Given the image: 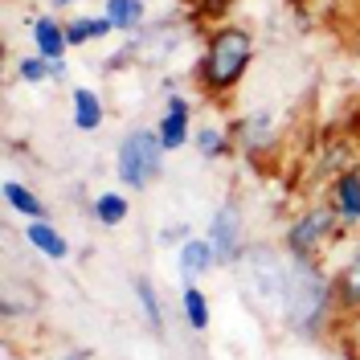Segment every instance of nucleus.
Wrapping results in <instances>:
<instances>
[{
	"label": "nucleus",
	"mask_w": 360,
	"mask_h": 360,
	"mask_svg": "<svg viewBox=\"0 0 360 360\" xmlns=\"http://www.w3.org/2000/svg\"><path fill=\"white\" fill-rule=\"evenodd\" d=\"M291 258V274H287V303H283V319L299 336H319L328 328V319L340 315L336 307V278L323 274L319 258L311 254H287Z\"/></svg>",
	"instance_id": "f257e3e1"
},
{
	"label": "nucleus",
	"mask_w": 360,
	"mask_h": 360,
	"mask_svg": "<svg viewBox=\"0 0 360 360\" xmlns=\"http://www.w3.org/2000/svg\"><path fill=\"white\" fill-rule=\"evenodd\" d=\"M250 62H254V33L246 25H217L205 41V58L197 66V82L205 94H233L238 82L246 78Z\"/></svg>",
	"instance_id": "f03ea898"
},
{
	"label": "nucleus",
	"mask_w": 360,
	"mask_h": 360,
	"mask_svg": "<svg viewBox=\"0 0 360 360\" xmlns=\"http://www.w3.org/2000/svg\"><path fill=\"white\" fill-rule=\"evenodd\" d=\"M160 172H164V143H160V135L152 127H131V131L123 135L119 152H115V176L139 193Z\"/></svg>",
	"instance_id": "7ed1b4c3"
},
{
	"label": "nucleus",
	"mask_w": 360,
	"mask_h": 360,
	"mask_svg": "<svg viewBox=\"0 0 360 360\" xmlns=\"http://www.w3.org/2000/svg\"><path fill=\"white\" fill-rule=\"evenodd\" d=\"M242 266H250V291L266 311L283 315L287 303V274H291V258L287 250H270V246H246V254L238 258Z\"/></svg>",
	"instance_id": "20e7f679"
},
{
	"label": "nucleus",
	"mask_w": 360,
	"mask_h": 360,
	"mask_svg": "<svg viewBox=\"0 0 360 360\" xmlns=\"http://www.w3.org/2000/svg\"><path fill=\"white\" fill-rule=\"evenodd\" d=\"M340 229V213L332 201H315L307 205L291 225H287V233H283V250L287 254H319L323 242H332Z\"/></svg>",
	"instance_id": "39448f33"
},
{
	"label": "nucleus",
	"mask_w": 360,
	"mask_h": 360,
	"mask_svg": "<svg viewBox=\"0 0 360 360\" xmlns=\"http://www.w3.org/2000/svg\"><path fill=\"white\" fill-rule=\"evenodd\" d=\"M209 246L217 254V266L225 262H238L242 254H246V238H242V213H238V201H225L217 205V213H213V221H209Z\"/></svg>",
	"instance_id": "423d86ee"
},
{
	"label": "nucleus",
	"mask_w": 360,
	"mask_h": 360,
	"mask_svg": "<svg viewBox=\"0 0 360 360\" xmlns=\"http://www.w3.org/2000/svg\"><path fill=\"white\" fill-rule=\"evenodd\" d=\"M156 135H160V143H164V152H180L188 143V135H193V103L184 94H176V90L168 94Z\"/></svg>",
	"instance_id": "0eeeda50"
},
{
	"label": "nucleus",
	"mask_w": 360,
	"mask_h": 360,
	"mask_svg": "<svg viewBox=\"0 0 360 360\" xmlns=\"http://www.w3.org/2000/svg\"><path fill=\"white\" fill-rule=\"evenodd\" d=\"M29 37H33V53H41V58H49V62H66V49H70L66 21L41 13V17L29 21Z\"/></svg>",
	"instance_id": "6e6552de"
},
{
	"label": "nucleus",
	"mask_w": 360,
	"mask_h": 360,
	"mask_svg": "<svg viewBox=\"0 0 360 360\" xmlns=\"http://www.w3.org/2000/svg\"><path fill=\"white\" fill-rule=\"evenodd\" d=\"M336 278V307L340 315H360V238H356V246L348 250V258H344V266L332 274Z\"/></svg>",
	"instance_id": "1a4fd4ad"
},
{
	"label": "nucleus",
	"mask_w": 360,
	"mask_h": 360,
	"mask_svg": "<svg viewBox=\"0 0 360 360\" xmlns=\"http://www.w3.org/2000/svg\"><path fill=\"white\" fill-rule=\"evenodd\" d=\"M332 205L340 213V225H360V164H352L348 172H340L332 180Z\"/></svg>",
	"instance_id": "9d476101"
},
{
	"label": "nucleus",
	"mask_w": 360,
	"mask_h": 360,
	"mask_svg": "<svg viewBox=\"0 0 360 360\" xmlns=\"http://www.w3.org/2000/svg\"><path fill=\"white\" fill-rule=\"evenodd\" d=\"M213 266H217V254H213V246H209V238H188V242H180L176 270H180V278H184V283L205 278Z\"/></svg>",
	"instance_id": "9b49d317"
},
{
	"label": "nucleus",
	"mask_w": 360,
	"mask_h": 360,
	"mask_svg": "<svg viewBox=\"0 0 360 360\" xmlns=\"http://www.w3.org/2000/svg\"><path fill=\"white\" fill-rule=\"evenodd\" d=\"M25 242L37 250L41 258H49V262H62V258H70L66 233H62L58 225H49V221H25Z\"/></svg>",
	"instance_id": "f8f14e48"
},
{
	"label": "nucleus",
	"mask_w": 360,
	"mask_h": 360,
	"mask_svg": "<svg viewBox=\"0 0 360 360\" xmlns=\"http://www.w3.org/2000/svg\"><path fill=\"white\" fill-rule=\"evenodd\" d=\"M0 197H4V205H8L13 213H21L25 221H49V209H45V201L33 193V188H29V184H21V180H4Z\"/></svg>",
	"instance_id": "ddd939ff"
},
{
	"label": "nucleus",
	"mask_w": 360,
	"mask_h": 360,
	"mask_svg": "<svg viewBox=\"0 0 360 360\" xmlns=\"http://www.w3.org/2000/svg\"><path fill=\"white\" fill-rule=\"evenodd\" d=\"M229 135H238V143L246 152H258V148H266L270 139H274V119H270V111H254L246 119H238L229 127Z\"/></svg>",
	"instance_id": "4468645a"
},
{
	"label": "nucleus",
	"mask_w": 360,
	"mask_h": 360,
	"mask_svg": "<svg viewBox=\"0 0 360 360\" xmlns=\"http://www.w3.org/2000/svg\"><path fill=\"white\" fill-rule=\"evenodd\" d=\"M70 107H74V127H78V131H98V127H103V119H107V107H103L98 90H90V86L74 90Z\"/></svg>",
	"instance_id": "2eb2a0df"
},
{
	"label": "nucleus",
	"mask_w": 360,
	"mask_h": 360,
	"mask_svg": "<svg viewBox=\"0 0 360 360\" xmlns=\"http://www.w3.org/2000/svg\"><path fill=\"white\" fill-rule=\"evenodd\" d=\"M103 13L111 17L115 33H123V37H127V33H139L143 21H148V4H143V0H107Z\"/></svg>",
	"instance_id": "dca6fc26"
},
{
	"label": "nucleus",
	"mask_w": 360,
	"mask_h": 360,
	"mask_svg": "<svg viewBox=\"0 0 360 360\" xmlns=\"http://www.w3.org/2000/svg\"><path fill=\"white\" fill-rule=\"evenodd\" d=\"M107 33H115V25L107 13H98V17H70L66 21L70 49H78V45H86V41H103Z\"/></svg>",
	"instance_id": "f3484780"
},
{
	"label": "nucleus",
	"mask_w": 360,
	"mask_h": 360,
	"mask_svg": "<svg viewBox=\"0 0 360 360\" xmlns=\"http://www.w3.org/2000/svg\"><path fill=\"white\" fill-rule=\"evenodd\" d=\"M180 315H184V323L193 328V332H209V299L197 283H184V291H180Z\"/></svg>",
	"instance_id": "a211bd4d"
},
{
	"label": "nucleus",
	"mask_w": 360,
	"mask_h": 360,
	"mask_svg": "<svg viewBox=\"0 0 360 360\" xmlns=\"http://www.w3.org/2000/svg\"><path fill=\"white\" fill-rule=\"evenodd\" d=\"M17 78L29 82V86H41V82H49V78H66V62H49V58H41V53H29V58L17 62Z\"/></svg>",
	"instance_id": "6ab92c4d"
},
{
	"label": "nucleus",
	"mask_w": 360,
	"mask_h": 360,
	"mask_svg": "<svg viewBox=\"0 0 360 360\" xmlns=\"http://www.w3.org/2000/svg\"><path fill=\"white\" fill-rule=\"evenodd\" d=\"M90 213H94V221L115 229V225L127 221V213H131V201H127V193H98L94 205H90Z\"/></svg>",
	"instance_id": "aec40b11"
},
{
	"label": "nucleus",
	"mask_w": 360,
	"mask_h": 360,
	"mask_svg": "<svg viewBox=\"0 0 360 360\" xmlns=\"http://www.w3.org/2000/svg\"><path fill=\"white\" fill-rule=\"evenodd\" d=\"M131 291H135V299H139V311L148 319V328H152V332H164V303H160L152 278H135Z\"/></svg>",
	"instance_id": "412c9836"
},
{
	"label": "nucleus",
	"mask_w": 360,
	"mask_h": 360,
	"mask_svg": "<svg viewBox=\"0 0 360 360\" xmlns=\"http://www.w3.org/2000/svg\"><path fill=\"white\" fill-rule=\"evenodd\" d=\"M193 143H197V152H201L205 160H221L225 152H229V143H233V135L225 131V127H213V123H205V127H197Z\"/></svg>",
	"instance_id": "4be33fe9"
},
{
	"label": "nucleus",
	"mask_w": 360,
	"mask_h": 360,
	"mask_svg": "<svg viewBox=\"0 0 360 360\" xmlns=\"http://www.w3.org/2000/svg\"><path fill=\"white\" fill-rule=\"evenodd\" d=\"M229 4L233 0H201L197 4V21H221L225 13H229Z\"/></svg>",
	"instance_id": "5701e85b"
},
{
	"label": "nucleus",
	"mask_w": 360,
	"mask_h": 360,
	"mask_svg": "<svg viewBox=\"0 0 360 360\" xmlns=\"http://www.w3.org/2000/svg\"><path fill=\"white\" fill-rule=\"evenodd\" d=\"M62 360H90V352H66Z\"/></svg>",
	"instance_id": "b1692460"
},
{
	"label": "nucleus",
	"mask_w": 360,
	"mask_h": 360,
	"mask_svg": "<svg viewBox=\"0 0 360 360\" xmlns=\"http://www.w3.org/2000/svg\"><path fill=\"white\" fill-rule=\"evenodd\" d=\"M53 4H58V8H70V4H82V0H53Z\"/></svg>",
	"instance_id": "393cba45"
},
{
	"label": "nucleus",
	"mask_w": 360,
	"mask_h": 360,
	"mask_svg": "<svg viewBox=\"0 0 360 360\" xmlns=\"http://www.w3.org/2000/svg\"><path fill=\"white\" fill-rule=\"evenodd\" d=\"M356 123H360V115H356Z\"/></svg>",
	"instance_id": "a878e982"
}]
</instances>
